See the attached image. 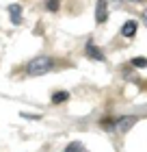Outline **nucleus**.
Listing matches in <instances>:
<instances>
[{
    "instance_id": "nucleus-1",
    "label": "nucleus",
    "mask_w": 147,
    "mask_h": 152,
    "mask_svg": "<svg viewBox=\"0 0 147 152\" xmlns=\"http://www.w3.org/2000/svg\"><path fill=\"white\" fill-rule=\"evenodd\" d=\"M54 67V61L50 57H46V54H41V57H35L28 65H26V72H28L30 76H43L48 74Z\"/></svg>"
},
{
    "instance_id": "nucleus-2",
    "label": "nucleus",
    "mask_w": 147,
    "mask_h": 152,
    "mask_svg": "<svg viewBox=\"0 0 147 152\" xmlns=\"http://www.w3.org/2000/svg\"><path fill=\"white\" fill-rule=\"evenodd\" d=\"M138 117L136 115H123V117H119V120L115 122V128L119 130V133H128V130L136 124Z\"/></svg>"
},
{
    "instance_id": "nucleus-3",
    "label": "nucleus",
    "mask_w": 147,
    "mask_h": 152,
    "mask_svg": "<svg viewBox=\"0 0 147 152\" xmlns=\"http://www.w3.org/2000/svg\"><path fill=\"white\" fill-rule=\"evenodd\" d=\"M85 52H87V57H89V59H93V61H104V52L93 44V41H87Z\"/></svg>"
},
{
    "instance_id": "nucleus-4",
    "label": "nucleus",
    "mask_w": 147,
    "mask_h": 152,
    "mask_svg": "<svg viewBox=\"0 0 147 152\" xmlns=\"http://www.w3.org/2000/svg\"><path fill=\"white\" fill-rule=\"evenodd\" d=\"M108 20V9H106V0H100L97 2V9H95V22L102 24Z\"/></svg>"
},
{
    "instance_id": "nucleus-5",
    "label": "nucleus",
    "mask_w": 147,
    "mask_h": 152,
    "mask_svg": "<svg viewBox=\"0 0 147 152\" xmlns=\"http://www.w3.org/2000/svg\"><path fill=\"white\" fill-rule=\"evenodd\" d=\"M136 28H138V24L134 22V20H128V22H123V26H121V35L123 37H134Z\"/></svg>"
},
{
    "instance_id": "nucleus-6",
    "label": "nucleus",
    "mask_w": 147,
    "mask_h": 152,
    "mask_svg": "<svg viewBox=\"0 0 147 152\" xmlns=\"http://www.w3.org/2000/svg\"><path fill=\"white\" fill-rule=\"evenodd\" d=\"M9 13H11V22H13V24H20V22H22V18H20L22 7H20L17 2H15V4H9Z\"/></svg>"
},
{
    "instance_id": "nucleus-7",
    "label": "nucleus",
    "mask_w": 147,
    "mask_h": 152,
    "mask_svg": "<svg viewBox=\"0 0 147 152\" xmlns=\"http://www.w3.org/2000/svg\"><path fill=\"white\" fill-rule=\"evenodd\" d=\"M65 100H69L67 91H54L52 94V102H54V104H61V102H65Z\"/></svg>"
},
{
    "instance_id": "nucleus-8",
    "label": "nucleus",
    "mask_w": 147,
    "mask_h": 152,
    "mask_svg": "<svg viewBox=\"0 0 147 152\" xmlns=\"http://www.w3.org/2000/svg\"><path fill=\"white\" fill-rule=\"evenodd\" d=\"M132 65L134 67H147V59L145 57H134L132 59Z\"/></svg>"
},
{
    "instance_id": "nucleus-9",
    "label": "nucleus",
    "mask_w": 147,
    "mask_h": 152,
    "mask_svg": "<svg viewBox=\"0 0 147 152\" xmlns=\"http://www.w3.org/2000/svg\"><path fill=\"white\" fill-rule=\"evenodd\" d=\"M46 7H48L50 11H59V7H61V0H48V2H46Z\"/></svg>"
},
{
    "instance_id": "nucleus-10",
    "label": "nucleus",
    "mask_w": 147,
    "mask_h": 152,
    "mask_svg": "<svg viewBox=\"0 0 147 152\" xmlns=\"http://www.w3.org/2000/svg\"><path fill=\"white\" fill-rule=\"evenodd\" d=\"M67 150H85V143H80V141H72V143H67Z\"/></svg>"
},
{
    "instance_id": "nucleus-11",
    "label": "nucleus",
    "mask_w": 147,
    "mask_h": 152,
    "mask_svg": "<svg viewBox=\"0 0 147 152\" xmlns=\"http://www.w3.org/2000/svg\"><path fill=\"white\" fill-rule=\"evenodd\" d=\"M145 24H147V13H145Z\"/></svg>"
},
{
    "instance_id": "nucleus-12",
    "label": "nucleus",
    "mask_w": 147,
    "mask_h": 152,
    "mask_svg": "<svg viewBox=\"0 0 147 152\" xmlns=\"http://www.w3.org/2000/svg\"><path fill=\"white\" fill-rule=\"evenodd\" d=\"M132 2H138V0H132Z\"/></svg>"
}]
</instances>
